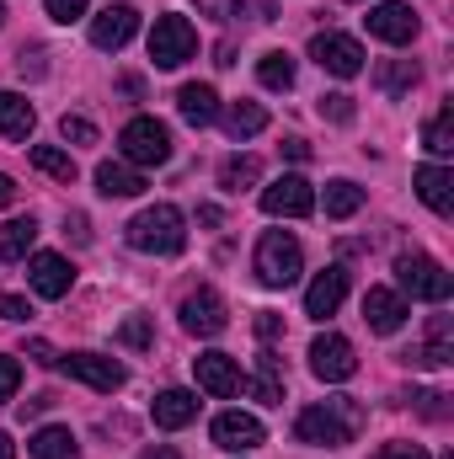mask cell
<instances>
[{"label":"cell","mask_w":454,"mask_h":459,"mask_svg":"<svg viewBox=\"0 0 454 459\" xmlns=\"http://www.w3.org/2000/svg\"><path fill=\"white\" fill-rule=\"evenodd\" d=\"M406 299L396 294V289H369L363 294V321H369V332H380V337H390V332H401L406 326Z\"/></svg>","instance_id":"obj_17"},{"label":"cell","mask_w":454,"mask_h":459,"mask_svg":"<svg viewBox=\"0 0 454 459\" xmlns=\"http://www.w3.org/2000/svg\"><path fill=\"white\" fill-rule=\"evenodd\" d=\"M423 144H428L433 155H454V108H450V102L428 117V128H423Z\"/></svg>","instance_id":"obj_33"},{"label":"cell","mask_w":454,"mask_h":459,"mask_svg":"<svg viewBox=\"0 0 454 459\" xmlns=\"http://www.w3.org/2000/svg\"><path fill=\"white\" fill-rule=\"evenodd\" d=\"M118 150H123V160H128L134 171L166 166V160H171V128H166L161 117H134V123H123Z\"/></svg>","instance_id":"obj_4"},{"label":"cell","mask_w":454,"mask_h":459,"mask_svg":"<svg viewBox=\"0 0 454 459\" xmlns=\"http://www.w3.org/2000/svg\"><path fill=\"white\" fill-rule=\"evenodd\" d=\"M198 54V32L188 16H155V32H150V59L155 70H177Z\"/></svg>","instance_id":"obj_6"},{"label":"cell","mask_w":454,"mask_h":459,"mask_svg":"<svg viewBox=\"0 0 454 459\" xmlns=\"http://www.w3.org/2000/svg\"><path fill=\"white\" fill-rule=\"evenodd\" d=\"M363 27H369L380 43H412V38H417V11H412L406 0H380V5L363 16Z\"/></svg>","instance_id":"obj_11"},{"label":"cell","mask_w":454,"mask_h":459,"mask_svg":"<svg viewBox=\"0 0 454 459\" xmlns=\"http://www.w3.org/2000/svg\"><path fill=\"white\" fill-rule=\"evenodd\" d=\"M65 230L75 235V246H86V240H92V230H86V214H70V220H65Z\"/></svg>","instance_id":"obj_46"},{"label":"cell","mask_w":454,"mask_h":459,"mask_svg":"<svg viewBox=\"0 0 454 459\" xmlns=\"http://www.w3.org/2000/svg\"><path fill=\"white\" fill-rule=\"evenodd\" d=\"M32 166L43 171V177H54V182H75V160L65 155V150H54V144H32Z\"/></svg>","instance_id":"obj_32"},{"label":"cell","mask_w":454,"mask_h":459,"mask_svg":"<svg viewBox=\"0 0 454 459\" xmlns=\"http://www.w3.org/2000/svg\"><path fill=\"white\" fill-rule=\"evenodd\" d=\"M257 177H262V160L257 155H230L225 166H220V187L225 193H246Z\"/></svg>","instance_id":"obj_31"},{"label":"cell","mask_w":454,"mask_h":459,"mask_svg":"<svg viewBox=\"0 0 454 459\" xmlns=\"http://www.w3.org/2000/svg\"><path fill=\"white\" fill-rule=\"evenodd\" d=\"M150 337H155V332H150V316H128V321L118 326V342L123 347H150Z\"/></svg>","instance_id":"obj_37"},{"label":"cell","mask_w":454,"mask_h":459,"mask_svg":"<svg viewBox=\"0 0 454 459\" xmlns=\"http://www.w3.org/2000/svg\"><path fill=\"white\" fill-rule=\"evenodd\" d=\"M342 299H347V267H327V273H316V283L305 289V316L327 321V316H337Z\"/></svg>","instance_id":"obj_18"},{"label":"cell","mask_w":454,"mask_h":459,"mask_svg":"<svg viewBox=\"0 0 454 459\" xmlns=\"http://www.w3.org/2000/svg\"><path fill=\"white\" fill-rule=\"evenodd\" d=\"M150 417H155V428L177 433V428H188V422L198 417V395H188V390H161V395L150 401Z\"/></svg>","instance_id":"obj_19"},{"label":"cell","mask_w":454,"mask_h":459,"mask_svg":"<svg viewBox=\"0 0 454 459\" xmlns=\"http://www.w3.org/2000/svg\"><path fill=\"white\" fill-rule=\"evenodd\" d=\"M412 406H417L428 422H444V417H450V395H444V390H417Z\"/></svg>","instance_id":"obj_36"},{"label":"cell","mask_w":454,"mask_h":459,"mask_svg":"<svg viewBox=\"0 0 454 459\" xmlns=\"http://www.w3.org/2000/svg\"><path fill=\"white\" fill-rule=\"evenodd\" d=\"M16 385H22V363L16 358H0V406L16 395Z\"/></svg>","instance_id":"obj_40"},{"label":"cell","mask_w":454,"mask_h":459,"mask_svg":"<svg viewBox=\"0 0 454 459\" xmlns=\"http://www.w3.org/2000/svg\"><path fill=\"white\" fill-rule=\"evenodd\" d=\"M0 22H5V5H0Z\"/></svg>","instance_id":"obj_52"},{"label":"cell","mask_w":454,"mask_h":459,"mask_svg":"<svg viewBox=\"0 0 454 459\" xmlns=\"http://www.w3.org/2000/svg\"><path fill=\"white\" fill-rule=\"evenodd\" d=\"M310 59H316L327 75H337V81H353V75L363 70V48H358V38H347V32H316V38H310Z\"/></svg>","instance_id":"obj_8"},{"label":"cell","mask_w":454,"mask_h":459,"mask_svg":"<svg viewBox=\"0 0 454 459\" xmlns=\"http://www.w3.org/2000/svg\"><path fill=\"white\" fill-rule=\"evenodd\" d=\"M43 5H48L54 22H81L86 16V0H43Z\"/></svg>","instance_id":"obj_41"},{"label":"cell","mask_w":454,"mask_h":459,"mask_svg":"<svg viewBox=\"0 0 454 459\" xmlns=\"http://www.w3.org/2000/svg\"><path fill=\"white\" fill-rule=\"evenodd\" d=\"M284 155H289V160H300V166H305V160H310V144H305V139H284Z\"/></svg>","instance_id":"obj_47"},{"label":"cell","mask_w":454,"mask_h":459,"mask_svg":"<svg viewBox=\"0 0 454 459\" xmlns=\"http://www.w3.org/2000/svg\"><path fill=\"white\" fill-rule=\"evenodd\" d=\"M27 455L32 459H81V444H75L70 428H38L27 438Z\"/></svg>","instance_id":"obj_23"},{"label":"cell","mask_w":454,"mask_h":459,"mask_svg":"<svg viewBox=\"0 0 454 459\" xmlns=\"http://www.w3.org/2000/svg\"><path fill=\"white\" fill-rule=\"evenodd\" d=\"M177 113L188 117L193 128H209V123L220 117V91H214V86H204V81H193V86H182V91H177Z\"/></svg>","instance_id":"obj_21"},{"label":"cell","mask_w":454,"mask_h":459,"mask_svg":"<svg viewBox=\"0 0 454 459\" xmlns=\"http://www.w3.org/2000/svg\"><path fill=\"white\" fill-rule=\"evenodd\" d=\"M358 428H363V406H358L353 395H332V401L300 411L294 438H300V444H316V449H342V444L358 438Z\"/></svg>","instance_id":"obj_1"},{"label":"cell","mask_w":454,"mask_h":459,"mask_svg":"<svg viewBox=\"0 0 454 459\" xmlns=\"http://www.w3.org/2000/svg\"><path fill=\"white\" fill-rule=\"evenodd\" d=\"M417 75H423V70H417L412 59H385V65L374 70V86H380L385 97H401V91H412V86H417Z\"/></svg>","instance_id":"obj_28"},{"label":"cell","mask_w":454,"mask_h":459,"mask_svg":"<svg viewBox=\"0 0 454 459\" xmlns=\"http://www.w3.org/2000/svg\"><path fill=\"white\" fill-rule=\"evenodd\" d=\"M220 220H225V214H220L214 204H204V209H198V225H209V230H214V225H220Z\"/></svg>","instance_id":"obj_49"},{"label":"cell","mask_w":454,"mask_h":459,"mask_svg":"<svg viewBox=\"0 0 454 459\" xmlns=\"http://www.w3.org/2000/svg\"><path fill=\"white\" fill-rule=\"evenodd\" d=\"M198 11L214 16V22H235V16L246 11V0H198Z\"/></svg>","instance_id":"obj_39"},{"label":"cell","mask_w":454,"mask_h":459,"mask_svg":"<svg viewBox=\"0 0 454 459\" xmlns=\"http://www.w3.org/2000/svg\"><path fill=\"white\" fill-rule=\"evenodd\" d=\"M278 332H284V316H273V310H262V316H257V337H262V342H273Z\"/></svg>","instance_id":"obj_45"},{"label":"cell","mask_w":454,"mask_h":459,"mask_svg":"<svg viewBox=\"0 0 454 459\" xmlns=\"http://www.w3.org/2000/svg\"><path fill=\"white\" fill-rule=\"evenodd\" d=\"M251 395H257L262 406H278V401H284V358H278V352H262V358H257V385H251Z\"/></svg>","instance_id":"obj_25"},{"label":"cell","mask_w":454,"mask_h":459,"mask_svg":"<svg viewBox=\"0 0 454 459\" xmlns=\"http://www.w3.org/2000/svg\"><path fill=\"white\" fill-rule=\"evenodd\" d=\"M262 214H273V220H305V214H316V187L289 171V177H278V182L262 187Z\"/></svg>","instance_id":"obj_7"},{"label":"cell","mask_w":454,"mask_h":459,"mask_svg":"<svg viewBox=\"0 0 454 459\" xmlns=\"http://www.w3.org/2000/svg\"><path fill=\"white\" fill-rule=\"evenodd\" d=\"M374 459H428V455H423V444H385Z\"/></svg>","instance_id":"obj_44"},{"label":"cell","mask_w":454,"mask_h":459,"mask_svg":"<svg viewBox=\"0 0 454 459\" xmlns=\"http://www.w3.org/2000/svg\"><path fill=\"white\" fill-rule=\"evenodd\" d=\"M0 459H16V449H11V433H0Z\"/></svg>","instance_id":"obj_50"},{"label":"cell","mask_w":454,"mask_h":459,"mask_svg":"<svg viewBox=\"0 0 454 459\" xmlns=\"http://www.w3.org/2000/svg\"><path fill=\"white\" fill-rule=\"evenodd\" d=\"M27 358H32L38 368H59V352H54L48 342H27Z\"/></svg>","instance_id":"obj_43"},{"label":"cell","mask_w":454,"mask_h":459,"mask_svg":"<svg viewBox=\"0 0 454 459\" xmlns=\"http://www.w3.org/2000/svg\"><path fill=\"white\" fill-rule=\"evenodd\" d=\"M193 374H198V390H209V395H220V401L246 390L240 363H235L230 352H198V358H193Z\"/></svg>","instance_id":"obj_13"},{"label":"cell","mask_w":454,"mask_h":459,"mask_svg":"<svg viewBox=\"0 0 454 459\" xmlns=\"http://www.w3.org/2000/svg\"><path fill=\"white\" fill-rule=\"evenodd\" d=\"M11 204H16V182L0 171V209H11Z\"/></svg>","instance_id":"obj_48"},{"label":"cell","mask_w":454,"mask_h":459,"mask_svg":"<svg viewBox=\"0 0 454 459\" xmlns=\"http://www.w3.org/2000/svg\"><path fill=\"white\" fill-rule=\"evenodd\" d=\"M401 363H417V368H450L454 363V342H423L412 352H401Z\"/></svg>","instance_id":"obj_34"},{"label":"cell","mask_w":454,"mask_h":459,"mask_svg":"<svg viewBox=\"0 0 454 459\" xmlns=\"http://www.w3.org/2000/svg\"><path fill=\"white\" fill-rule=\"evenodd\" d=\"M134 32H139V11H134V5H108V11L92 16V43L108 48V54H118Z\"/></svg>","instance_id":"obj_16"},{"label":"cell","mask_w":454,"mask_h":459,"mask_svg":"<svg viewBox=\"0 0 454 459\" xmlns=\"http://www.w3.org/2000/svg\"><path fill=\"white\" fill-rule=\"evenodd\" d=\"M32 240H38V220H32V214L0 225V262H22V256L32 251Z\"/></svg>","instance_id":"obj_27"},{"label":"cell","mask_w":454,"mask_h":459,"mask_svg":"<svg viewBox=\"0 0 454 459\" xmlns=\"http://www.w3.org/2000/svg\"><path fill=\"white\" fill-rule=\"evenodd\" d=\"M188 220H182V209H171V204H155V209H144V214H134L128 225H123V240L134 246V251H150V256H177L182 246H188Z\"/></svg>","instance_id":"obj_2"},{"label":"cell","mask_w":454,"mask_h":459,"mask_svg":"<svg viewBox=\"0 0 454 459\" xmlns=\"http://www.w3.org/2000/svg\"><path fill=\"white\" fill-rule=\"evenodd\" d=\"M182 326H188L193 337H220V332L230 326L225 299H220L214 289H198V294H188V299H182Z\"/></svg>","instance_id":"obj_14"},{"label":"cell","mask_w":454,"mask_h":459,"mask_svg":"<svg viewBox=\"0 0 454 459\" xmlns=\"http://www.w3.org/2000/svg\"><path fill=\"white\" fill-rule=\"evenodd\" d=\"M27 283H32L38 299H65L70 283H75V267H70L59 251H38V256L27 262Z\"/></svg>","instance_id":"obj_12"},{"label":"cell","mask_w":454,"mask_h":459,"mask_svg":"<svg viewBox=\"0 0 454 459\" xmlns=\"http://www.w3.org/2000/svg\"><path fill=\"white\" fill-rule=\"evenodd\" d=\"M59 368L70 374V379H81V385H92V390H102V395H113V390H123V363H113V358H102V352H65L59 358Z\"/></svg>","instance_id":"obj_10"},{"label":"cell","mask_w":454,"mask_h":459,"mask_svg":"<svg viewBox=\"0 0 454 459\" xmlns=\"http://www.w3.org/2000/svg\"><path fill=\"white\" fill-rule=\"evenodd\" d=\"M316 113L332 117V123H353V97H347V91H327V97L316 102Z\"/></svg>","instance_id":"obj_38"},{"label":"cell","mask_w":454,"mask_h":459,"mask_svg":"<svg viewBox=\"0 0 454 459\" xmlns=\"http://www.w3.org/2000/svg\"><path fill=\"white\" fill-rule=\"evenodd\" d=\"M59 134H65V144H97V123H92V117L65 113L59 117Z\"/></svg>","instance_id":"obj_35"},{"label":"cell","mask_w":454,"mask_h":459,"mask_svg":"<svg viewBox=\"0 0 454 459\" xmlns=\"http://www.w3.org/2000/svg\"><path fill=\"white\" fill-rule=\"evenodd\" d=\"M417 198L433 209V214H450L454 209V171L450 166H417Z\"/></svg>","instance_id":"obj_20"},{"label":"cell","mask_w":454,"mask_h":459,"mask_svg":"<svg viewBox=\"0 0 454 459\" xmlns=\"http://www.w3.org/2000/svg\"><path fill=\"white\" fill-rule=\"evenodd\" d=\"M27 316H32V305L22 294H0V321H27Z\"/></svg>","instance_id":"obj_42"},{"label":"cell","mask_w":454,"mask_h":459,"mask_svg":"<svg viewBox=\"0 0 454 459\" xmlns=\"http://www.w3.org/2000/svg\"><path fill=\"white\" fill-rule=\"evenodd\" d=\"M225 128H230V139H251V134H262L267 128V108L262 102H230L225 108Z\"/></svg>","instance_id":"obj_26"},{"label":"cell","mask_w":454,"mask_h":459,"mask_svg":"<svg viewBox=\"0 0 454 459\" xmlns=\"http://www.w3.org/2000/svg\"><path fill=\"white\" fill-rule=\"evenodd\" d=\"M305 273V251L289 230H267L257 240V283L262 289H289L294 278Z\"/></svg>","instance_id":"obj_3"},{"label":"cell","mask_w":454,"mask_h":459,"mask_svg":"<svg viewBox=\"0 0 454 459\" xmlns=\"http://www.w3.org/2000/svg\"><path fill=\"white\" fill-rule=\"evenodd\" d=\"M209 438H214L220 449H230V455H246V449H257L267 433H262V422L246 417V411H220L214 428H209Z\"/></svg>","instance_id":"obj_15"},{"label":"cell","mask_w":454,"mask_h":459,"mask_svg":"<svg viewBox=\"0 0 454 459\" xmlns=\"http://www.w3.org/2000/svg\"><path fill=\"white\" fill-rule=\"evenodd\" d=\"M257 81H262L267 91H289V86H294V59H289L284 48L262 54V59H257Z\"/></svg>","instance_id":"obj_30"},{"label":"cell","mask_w":454,"mask_h":459,"mask_svg":"<svg viewBox=\"0 0 454 459\" xmlns=\"http://www.w3.org/2000/svg\"><path fill=\"white\" fill-rule=\"evenodd\" d=\"M144 459H182V455H177V449H150Z\"/></svg>","instance_id":"obj_51"},{"label":"cell","mask_w":454,"mask_h":459,"mask_svg":"<svg viewBox=\"0 0 454 459\" xmlns=\"http://www.w3.org/2000/svg\"><path fill=\"white\" fill-rule=\"evenodd\" d=\"M97 193L102 198H139L144 193V171H134L123 160H102L97 166Z\"/></svg>","instance_id":"obj_22"},{"label":"cell","mask_w":454,"mask_h":459,"mask_svg":"<svg viewBox=\"0 0 454 459\" xmlns=\"http://www.w3.org/2000/svg\"><path fill=\"white\" fill-rule=\"evenodd\" d=\"M310 374H316V379H327V385H342V379H353V374H358L353 342H347V337H337V332L316 337V342H310Z\"/></svg>","instance_id":"obj_9"},{"label":"cell","mask_w":454,"mask_h":459,"mask_svg":"<svg viewBox=\"0 0 454 459\" xmlns=\"http://www.w3.org/2000/svg\"><path fill=\"white\" fill-rule=\"evenodd\" d=\"M396 283H401L412 299H428V305H444V299L454 294V278L433 262V256H423V251L396 256Z\"/></svg>","instance_id":"obj_5"},{"label":"cell","mask_w":454,"mask_h":459,"mask_svg":"<svg viewBox=\"0 0 454 459\" xmlns=\"http://www.w3.org/2000/svg\"><path fill=\"white\" fill-rule=\"evenodd\" d=\"M358 209H363V187L358 182H347V177L327 182V220H353Z\"/></svg>","instance_id":"obj_29"},{"label":"cell","mask_w":454,"mask_h":459,"mask_svg":"<svg viewBox=\"0 0 454 459\" xmlns=\"http://www.w3.org/2000/svg\"><path fill=\"white\" fill-rule=\"evenodd\" d=\"M32 123H38V113H32V102H27V97L0 91V134H5V139H27V134H32Z\"/></svg>","instance_id":"obj_24"}]
</instances>
